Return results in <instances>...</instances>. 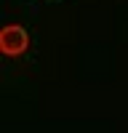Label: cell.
<instances>
[{
  "mask_svg": "<svg viewBox=\"0 0 128 133\" xmlns=\"http://www.w3.org/2000/svg\"><path fill=\"white\" fill-rule=\"evenodd\" d=\"M27 45H29V37H27L24 27L5 24L0 29V51H3L5 56H21V53L27 51Z\"/></svg>",
  "mask_w": 128,
  "mask_h": 133,
  "instance_id": "1",
  "label": "cell"
}]
</instances>
